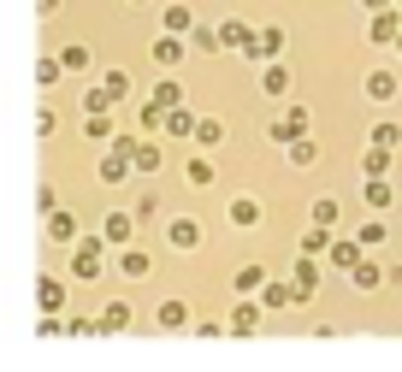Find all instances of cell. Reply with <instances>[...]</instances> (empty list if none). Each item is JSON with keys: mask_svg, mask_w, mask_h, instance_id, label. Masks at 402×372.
<instances>
[{"mask_svg": "<svg viewBox=\"0 0 402 372\" xmlns=\"http://www.w3.org/2000/svg\"><path fill=\"white\" fill-rule=\"evenodd\" d=\"M367 6H385V0H367Z\"/></svg>", "mask_w": 402, "mask_h": 372, "instance_id": "obj_3", "label": "cell"}, {"mask_svg": "<svg viewBox=\"0 0 402 372\" xmlns=\"http://www.w3.org/2000/svg\"><path fill=\"white\" fill-rule=\"evenodd\" d=\"M172 242H178V248H195V224H172Z\"/></svg>", "mask_w": 402, "mask_h": 372, "instance_id": "obj_2", "label": "cell"}, {"mask_svg": "<svg viewBox=\"0 0 402 372\" xmlns=\"http://www.w3.org/2000/svg\"><path fill=\"white\" fill-rule=\"evenodd\" d=\"M77 272H83V278H95V272H101V254L83 248V254H77Z\"/></svg>", "mask_w": 402, "mask_h": 372, "instance_id": "obj_1", "label": "cell"}]
</instances>
